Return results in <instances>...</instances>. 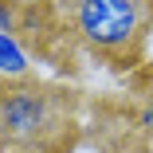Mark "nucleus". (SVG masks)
Listing matches in <instances>:
<instances>
[{"mask_svg":"<svg viewBox=\"0 0 153 153\" xmlns=\"http://www.w3.org/2000/svg\"><path fill=\"white\" fill-rule=\"evenodd\" d=\"M63 130V98L51 86H0V145L39 149Z\"/></svg>","mask_w":153,"mask_h":153,"instance_id":"obj_1","label":"nucleus"},{"mask_svg":"<svg viewBox=\"0 0 153 153\" xmlns=\"http://www.w3.org/2000/svg\"><path fill=\"white\" fill-rule=\"evenodd\" d=\"M153 0H82L75 4L71 27L75 36L94 51H126L149 24Z\"/></svg>","mask_w":153,"mask_h":153,"instance_id":"obj_2","label":"nucleus"},{"mask_svg":"<svg viewBox=\"0 0 153 153\" xmlns=\"http://www.w3.org/2000/svg\"><path fill=\"white\" fill-rule=\"evenodd\" d=\"M27 51L20 47V39L12 32H0V75H8V79H24L27 75Z\"/></svg>","mask_w":153,"mask_h":153,"instance_id":"obj_3","label":"nucleus"},{"mask_svg":"<svg viewBox=\"0 0 153 153\" xmlns=\"http://www.w3.org/2000/svg\"><path fill=\"white\" fill-rule=\"evenodd\" d=\"M0 32L16 36V0H0Z\"/></svg>","mask_w":153,"mask_h":153,"instance_id":"obj_4","label":"nucleus"},{"mask_svg":"<svg viewBox=\"0 0 153 153\" xmlns=\"http://www.w3.org/2000/svg\"><path fill=\"white\" fill-rule=\"evenodd\" d=\"M141 130H149V134H153V102H145V106H141Z\"/></svg>","mask_w":153,"mask_h":153,"instance_id":"obj_5","label":"nucleus"},{"mask_svg":"<svg viewBox=\"0 0 153 153\" xmlns=\"http://www.w3.org/2000/svg\"><path fill=\"white\" fill-rule=\"evenodd\" d=\"M59 4H63V8H67V12H71V8H75V4H82V0H59Z\"/></svg>","mask_w":153,"mask_h":153,"instance_id":"obj_6","label":"nucleus"}]
</instances>
